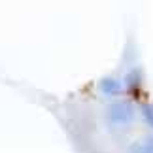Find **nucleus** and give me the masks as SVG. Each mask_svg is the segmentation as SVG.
<instances>
[{
  "label": "nucleus",
  "mask_w": 153,
  "mask_h": 153,
  "mask_svg": "<svg viewBox=\"0 0 153 153\" xmlns=\"http://www.w3.org/2000/svg\"><path fill=\"white\" fill-rule=\"evenodd\" d=\"M110 119L111 123L123 125L132 119V106L128 102H115L110 106Z\"/></svg>",
  "instance_id": "obj_1"
},
{
  "label": "nucleus",
  "mask_w": 153,
  "mask_h": 153,
  "mask_svg": "<svg viewBox=\"0 0 153 153\" xmlns=\"http://www.w3.org/2000/svg\"><path fill=\"white\" fill-rule=\"evenodd\" d=\"M102 91L108 93V95H117V93L121 91V85L114 79H104L102 81Z\"/></svg>",
  "instance_id": "obj_2"
},
{
  "label": "nucleus",
  "mask_w": 153,
  "mask_h": 153,
  "mask_svg": "<svg viewBox=\"0 0 153 153\" xmlns=\"http://www.w3.org/2000/svg\"><path fill=\"white\" fill-rule=\"evenodd\" d=\"M144 117L153 125V106H144Z\"/></svg>",
  "instance_id": "obj_3"
}]
</instances>
